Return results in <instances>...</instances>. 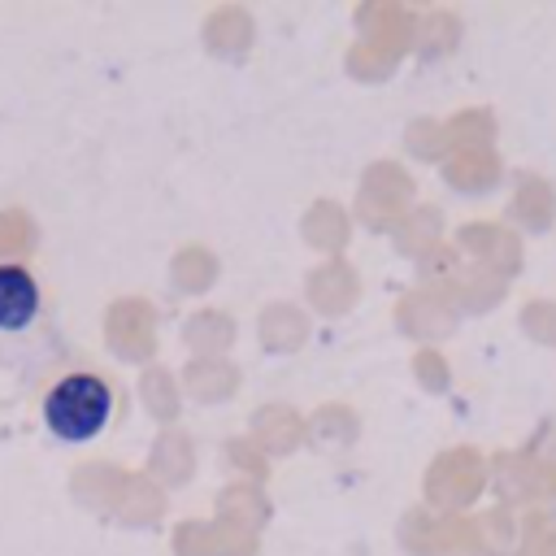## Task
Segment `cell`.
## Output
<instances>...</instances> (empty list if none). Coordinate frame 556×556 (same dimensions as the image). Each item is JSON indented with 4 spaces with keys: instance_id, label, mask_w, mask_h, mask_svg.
Instances as JSON below:
<instances>
[{
    "instance_id": "cell-2",
    "label": "cell",
    "mask_w": 556,
    "mask_h": 556,
    "mask_svg": "<svg viewBox=\"0 0 556 556\" xmlns=\"http://www.w3.org/2000/svg\"><path fill=\"white\" fill-rule=\"evenodd\" d=\"M39 313V287L22 265H0V330H26Z\"/></svg>"
},
{
    "instance_id": "cell-1",
    "label": "cell",
    "mask_w": 556,
    "mask_h": 556,
    "mask_svg": "<svg viewBox=\"0 0 556 556\" xmlns=\"http://www.w3.org/2000/svg\"><path fill=\"white\" fill-rule=\"evenodd\" d=\"M113 413V391L109 382H100L96 374H70L61 378L48 400H43V421L56 439L65 443H83V439H96L104 430Z\"/></svg>"
}]
</instances>
